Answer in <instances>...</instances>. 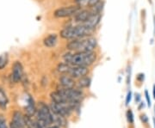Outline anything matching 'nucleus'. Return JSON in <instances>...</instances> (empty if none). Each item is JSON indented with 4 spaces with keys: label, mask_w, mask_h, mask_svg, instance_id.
<instances>
[{
    "label": "nucleus",
    "mask_w": 155,
    "mask_h": 128,
    "mask_svg": "<svg viewBox=\"0 0 155 128\" xmlns=\"http://www.w3.org/2000/svg\"><path fill=\"white\" fill-rule=\"evenodd\" d=\"M66 63L78 66H90L97 59V54L94 52H75L74 53H66L63 56Z\"/></svg>",
    "instance_id": "nucleus-1"
},
{
    "label": "nucleus",
    "mask_w": 155,
    "mask_h": 128,
    "mask_svg": "<svg viewBox=\"0 0 155 128\" xmlns=\"http://www.w3.org/2000/svg\"><path fill=\"white\" fill-rule=\"evenodd\" d=\"M97 46V39L92 36H88L72 40L66 44V49L73 52H93Z\"/></svg>",
    "instance_id": "nucleus-2"
},
{
    "label": "nucleus",
    "mask_w": 155,
    "mask_h": 128,
    "mask_svg": "<svg viewBox=\"0 0 155 128\" xmlns=\"http://www.w3.org/2000/svg\"><path fill=\"white\" fill-rule=\"evenodd\" d=\"M94 29H92L83 24H78L76 26H71L63 29L60 32L61 37L66 40H75L79 38L92 36Z\"/></svg>",
    "instance_id": "nucleus-3"
},
{
    "label": "nucleus",
    "mask_w": 155,
    "mask_h": 128,
    "mask_svg": "<svg viewBox=\"0 0 155 128\" xmlns=\"http://www.w3.org/2000/svg\"><path fill=\"white\" fill-rule=\"evenodd\" d=\"M36 121L43 128H47L51 124H53V115L51 108H49L43 102H40L38 104Z\"/></svg>",
    "instance_id": "nucleus-4"
},
{
    "label": "nucleus",
    "mask_w": 155,
    "mask_h": 128,
    "mask_svg": "<svg viewBox=\"0 0 155 128\" xmlns=\"http://www.w3.org/2000/svg\"><path fill=\"white\" fill-rule=\"evenodd\" d=\"M80 10H81L80 5H78V4L70 5V6L61 7V8L55 10L54 12V16L56 18H65V17L75 16Z\"/></svg>",
    "instance_id": "nucleus-5"
},
{
    "label": "nucleus",
    "mask_w": 155,
    "mask_h": 128,
    "mask_svg": "<svg viewBox=\"0 0 155 128\" xmlns=\"http://www.w3.org/2000/svg\"><path fill=\"white\" fill-rule=\"evenodd\" d=\"M59 91L69 101H74L80 102L81 100L84 97L83 93L80 90H78V89H74V88H73V89L62 88L61 90H60Z\"/></svg>",
    "instance_id": "nucleus-6"
},
{
    "label": "nucleus",
    "mask_w": 155,
    "mask_h": 128,
    "mask_svg": "<svg viewBox=\"0 0 155 128\" xmlns=\"http://www.w3.org/2000/svg\"><path fill=\"white\" fill-rule=\"evenodd\" d=\"M88 73H89L88 67L71 64L67 75L72 77L73 78H81L83 77H85Z\"/></svg>",
    "instance_id": "nucleus-7"
},
{
    "label": "nucleus",
    "mask_w": 155,
    "mask_h": 128,
    "mask_svg": "<svg viewBox=\"0 0 155 128\" xmlns=\"http://www.w3.org/2000/svg\"><path fill=\"white\" fill-rule=\"evenodd\" d=\"M23 75V65L19 61H16L12 66V78L15 83H17L22 79Z\"/></svg>",
    "instance_id": "nucleus-8"
},
{
    "label": "nucleus",
    "mask_w": 155,
    "mask_h": 128,
    "mask_svg": "<svg viewBox=\"0 0 155 128\" xmlns=\"http://www.w3.org/2000/svg\"><path fill=\"white\" fill-rule=\"evenodd\" d=\"M92 13L91 10H81L74 16V20H75L74 22L78 24H83L89 19V17L92 16Z\"/></svg>",
    "instance_id": "nucleus-9"
},
{
    "label": "nucleus",
    "mask_w": 155,
    "mask_h": 128,
    "mask_svg": "<svg viewBox=\"0 0 155 128\" xmlns=\"http://www.w3.org/2000/svg\"><path fill=\"white\" fill-rule=\"evenodd\" d=\"M100 20H101V14H92V16L89 17V19L85 22L83 23V25L95 30V29L100 22Z\"/></svg>",
    "instance_id": "nucleus-10"
},
{
    "label": "nucleus",
    "mask_w": 155,
    "mask_h": 128,
    "mask_svg": "<svg viewBox=\"0 0 155 128\" xmlns=\"http://www.w3.org/2000/svg\"><path fill=\"white\" fill-rule=\"evenodd\" d=\"M11 122H12L14 125H16L18 128H25V127H26L24 116H23V114L20 112L14 113L13 118H12V121H11Z\"/></svg>",
    "instance_id": "nucleus-11"
},
{
    "label": "nucleus",
    "mask_w": 155,
    "mask_h": 128,
    "mask_svg": "<svg viewBox=\"0 0 155 128\" xmlns=\"http://www.w3.org/2000/svg\"><path fill=\"white\" fill-rule=\"evenodd\" d=\"M60 83L62 88L65 89H73L76 85V83L74 82L73 78L70 76H62L60 78Z\"/></svg>",
    "instance_id": "nucleus-12"
},
{
    "label": "nucleus",
    "mask_w": 155,
    "mask_h": 128,
    "mask_svg": "<svg viewBox=\"0 0 155 128\" xmlns=\"http://www.w3.org/2000/svg\"><path fill=\"white\" fill-rule=\"evenodd\" d=\"M52 111V110H51ZM52 115H53V123H54L56 126H58L59 127H65L67 125V121L65 116L58 114L56 113L52 112Z\"/></svg>",
    "instance_id": "nucleus-13"
},
{
    "label": "nucleus",
    "mask_w": 155,
    "mask_h": 128,
    "mask_svg": "<svg viewBox=\"0 0 155 128\" xmlns=\"http://www.w3.org/2000/svg\"><path fill=\"white\" fill-rule=\"evenodd\" d=\"M57 42H58V36L56 34H50L43 40V43L46 48H54L56 46Z\"/></svg>",
    "instance_id": "nucleus-14"
},
{
    "label": "nucleus",
    "mask_w": 155,
    "mask_h": 128,
    "mask_svg": "<svg viewBox=\"0 0 155 128\" xmlns=\"http://www.w3.org/2000/svg\"><path fill=\"white\" fill-rule=\"evenodd\" d=\"M8 97L5 92L3 90V89L0 88V108L2 109H5L8 105Z\"/></svg>",
    "instance_id": "nucleus-15"
},
{
    "label": "nucleus",
    "mask_w": 155,
    "mask_h": 128,
    "mask_svg": "<svg viewBox=\"0 0 155 128\" xmlns=\"http://www.w3.org/2000/svg\"><path fill=\"white\" fill-rule=\"evenodd\" d=\"M91 78H87V77H83L81 78H79V80L77 83L78 87L79 89H83V88H88L91 85Z\"/></svg>",
    "instance_id": "nucleus-16"
},
{
    "label": "nucleus",
    "mask_w": 155,
    "mask_h": 128,
    "mask_svg": "<svg viewBox=\"0 0 155 128\" xmlns=\"http://www.w3.org/2000/svg\"><path fill=\"white\" fill-rule=\"evenodd\" d=\"M26 112H27L29 116L34 115L35 113V104H34V101L31 98L30 99V102H29L28 107L26 108Z\"/></svg>",
    "instance_id": "nucleus-17"
},
{
    "label": "nucleus",
    "mask_w": 155,
    "mask_h": 128,
    "mask_svg": "<svg viewBox=\"0 0 155 128\" xmlns=\"http://www.w3.org/2000/svg\"><path fill=\"white\" fill-rule=\"evenodd\" d=\"M9 62V57L7 53H3L0 55V70L4 69Z\"/></svg>",
    "instance_id": "nucleus-18"
},
{
    "label": "nucleus",
    "mask_w": 155,
    "mask_h": 128,
    "mask_svg": "<svg viewBox=\"0 0 155 128\" xmlns=\"http://www.w3.org/2000/svg\"><path fill=\"white\" fill-rule=\"evenodd\" d=\"M127 120L129 123H133L134 122V115L131 110H128L127 112Z\"/></svg>",
    "instance_id": "nucleus-19"
},
{
    "label": "nucleus",
    "mask_w": 155,
    "mask_h": 128,
    "mask_svg": "<svg viewBox=\"0 0 155 128\" xmlns=\"http://www.w3.org/2000/svg\"><path fill=\"white\" fill-rule=\"evenodd\" d=\"M0 128H8L7 124H6V120L3 115H0Z\"/></svg>",
    "instance_id": "nucleus-20"
},
{
    "label": "nucleus",
    "mask_w": 155,
    "mask_h": 128,
    "mask_svg": "<svg viewBox=\"0 0 155 128\" xmlns=\"http://www.w3.org/2000/svg\"><path fill=\"white\" fill-rule=\"evenodd\" d=\"M101 0H89L88 1V3H87V6H89L90 8L93 7L96 3H97L98 2H100Z\"/></svg>",
    "instance_id": "nucleus-21"
},
{
    "label": "nucleus",
    "mask_w": 155,
    "mask_h": 128,
    "mask_svg": "<svg viewBox=\"0 0 155 128\" xmlns=\"http://www.w3.org/2000/svg\"><path fill=\"white\" fill-rule=\"evenodd\" d=\"M145 96H146V99H147V105L148 107H151V99H150V96H149V94L147 92V90L145 91Z\"/></svg>",
    "instance_id": "nucleus-22"
},
{
    "label": "nucleus",
    "mask_w": 155,
    "mask_h": 128,
    "mask_svg": "<svg viewBox=\"0 0 155 128\" xmlns=\"http://www.w3.org/2000/svg\"><path fill=\"white\" fill-rule=\"evenodd\" d=\"M131 98H132V93H131V91H128V95H127V97H126V105L129 104V102L131 101Z\"/></svg>",
    "instance_id": "nucleus-23"
},
{
    "label": "nucleus",
    "mask_w": 155,
    "mask_h": 128,
    "mask_svg": "<svg viewBox=\"0 0 155 128\" xmlns=\"http://www.w3.org/2000/svg\"><path fill=\"white\" fill-rule=\"evenodd\" d=\"M137 78L139 79L140 81H142V80H144V74H139L138 75V77H137Z\"/></svg>",
    "instance_id": "nucleus-24"
},
{
    "label": "nucleus",
    "mask_w": 155,
    "mask_h": 128,
    "mask_svg": "<svg viewBox=\"0 0 155 128\" xmlns=\"http://www.w3.org/2000/svg\"><path fill=\"white\" fill-rule=\"evenodd\" d=\"M140 101V96L139 94H135V101L136 102H139Z\"/></svg>",
    "instance_id": "nucleus-25"
},
{
    "label": "nucleus",
    "mask_w": 155,
    "mask_h": 128,
    "mask_svg": "<svg viewBox=\"0 0 155 128\" xmlns=\"http://www.w3.org/2000/svg\"><path fill=\"white\" fill-rule=\"evenodd\" d=\"M153 95H154V98L155 99V84L154 85V89H153Z\"/></svg>",
    "instance_id": "nucleus-26"
},
{
    "label": "nucleus",
    "mask_w": 155,
    "mask_h": 128,
    "mask_svg": "<svg viewBox=\"0 0 155 128\" xmlns=\"http://www.w3.org/2000/svg\"><path fill=\"white\" fill-rule=\"evenodd\" d=\"M47 128H59L58 126H53V127H48Z\"/></svg>",
    "instance_id": "nucleus-27"
},
{
    "label": "nucleus",
    "mask_w": 155,
    "mask_h": 128,
    "mask_svg": "<svg viewBox=\"0 0 155 128\" xmlns=\"http://www.w3.org/2000/svg\"><path fill=\"white\" fill-rule=\"evenodd\" d=\"M154 128H155V118H154Z\"/></svg>",
    "instance_id": "nucleus-28"
},
{
    "label": "nucleus",
    "mask_w": 155,
    "mask_h": 128,
    "mask_svg": "<svg viewBox=\"0 0 155 128\" xmlns=\"http://www.w3.org/2000/svg\"><path fill=\"white\" fill-rule=\"evenodd\" d=\"M154 108H155V106H154Z\"/></svg>",
    "instance_id": "nucleus-29"
},
{
    "label": "nucleus",
    "mask_w": 155,
    "mask_h": 128,
    "mask_svg": "<svg viewBox=\"0 0 155 128\" xmlns=\"http://www.w3.org/2000/svg\"><path fill=\"white\" fill-rule=\"evenodd\" d=\"M27 128H28V127H27Z\"/></svg>",
    "instance_id": "nucleus-30"
}]
</instances>
